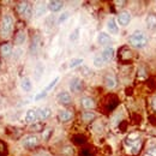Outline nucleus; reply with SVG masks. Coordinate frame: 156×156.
Segmentation results:
<instances>
[{"label":"nucleus","mask_w":156,"mask_h":156,"mask_svg":"<svg viewBox=\"0 0 156 156\" xmlns=\"http://www.w3.org/2000/svg\"><path fill=\"white\" fill-rule=\"evenodd\" d=\"M130 44L135 48H144L148 44V37L142 30H135L130 36Z\"/></svg>","instance_id":"1"},{"label":"nucleus","mask_w":156,"mask_h":156,"mask_svg":"<svg viewBox=\"0 0 156 156\" xmlns=\"http://www.w3.org/2000/svg\"><path fill=\"white\" fill-rule=\"evenodd\" d=\"M13 22L15 20H13L12 16H10V15L4 16V18L1 20V25H0V35L2 37H7L11 34V31L13 29Z\"/></svg>","instance_id":"2"},{"label":"nucleus","mask_w":156,"mask_h":156,"mask_svg":"<svg viewBox=\"0 0 156 156\" xmlns=\"http://www.w3.org/2000/svg\"><path fill=\"white\" fill-rule=\"evenodd\" d=\"M126 144L129 145V149L132 154H137L138 150L140 149V145H142V142L138 139V135H132L127 138L126 140Z\"/></svg>","instance_id":"3"},{"label":"nucleus","mask_w":156,"mask_h":156,"mask_svg":"<svg viewBox=\"0 0 156 156\" xmlns=\"http://www.w3.org/2000/svg\"><path fill=\"white\" fill-rule=\"evenodd\" d=\"M37 144H39V138H37V136H35V135L25 136L23 138V140H22V145H23L24 148H28V149L34 148V147H36Z\"/></svg>","instance_id":"4"},{"label":"nucleus","mask_w":156,"mask_h":156,"mask_svg":"<svg viewBox=\"0 0 156 156\" xmlns=\"http://www.w3.org/2000/svg\"><path fill=\"white\" fill-rule=\"evenodd\" d=\"M17 10H18L20 15H22L23 17H27V18H29L31 16V13H33V9H31L30 4L27 2V1L20 2V5H18V7H17Z\"/></svg>","instance_id":"5"},{"label":"nucleus","mask_w":156,"mask_h":156,"mask_svg":"<svg viewBox=\"0 0 156 156\" xmlns=\"http://www.w3.org/2000/svg\"><path fill=\"white\" fill-rule=\"evenodd\" d=\"M106 27H107V30L111 35H118L119 34V24H118V20L113 17H111L109 20H107L106 23Z\"/></svg>","instance_id":"6"},{"label":"nucleus","mask_w":156,"mask_h":156,"mask_svg":"<svg viewBox=\"0 0 156 156\" xmlns=\"http://www.w3.org/2000/svg\"><path fill=\"white\" fill-rule=\"evenodd\" d=\"M70 91L71 93H79L83 88V82L79 77H73L70 80Z\"/></svg>","instance_id":"7"},{"label":"nucleus","mask_w":156,"mask_h":156,"mask_svg":"<svg viewBox=\"0 0 156 156\" xmlns=\"http://www.w3.org/2000/svg\"><path fill=\"white\" fill-rule=\"evenodd\" d=\"M131 22V13L129 11H122L118 16V24L121 27H127Z\"/></svg>","instance_id":"8"},{"label":"nucleus","mask_w":156,"mask_h":156,"mask_svg":"<svg viewBox=\"0 0 156 156\" xmlns=\"http://www.w3.org/2000/svg\"><path fill=\"white\" fill-rule=\"evenodd\" d=\"M98 44H101V46H107V44H109L111 42H112V37H111V35L109 34H107V33H105V31H101V33H98Z\"/></svg>","instance_id":"9"},{"label":"nucleus","mask_w":156,"mask_h":156,"mask_svg":"<svg viewBox=\"0 0 156 156\" xmlns=\"http://www.w3.org/2000/svg\"><path fill=\"white\" fill-rule=\"evenodd\" d=\"M57 100H58V102L60 105H70L71 101H72V98H71L70 93H67V91H61V93L58 94Z\"/></svg>","instance_id":"10"},{"label":"nucleus","mask_w":156,"mask_h":156,"mask_svg":"<svg viewBox=\"0 0 156 156\" xmlns=\"http://www.w3.org/2000/svg\"><path fill=\"white\" fill-rule=\"evenodd\" d=\"M64 7V2L62 1H58V0H52L47 4V9L51 12H59L61 9Z\"/></svg>","instance_id":"11"},{"label":"nucleus","mask_w":156,"mask_h":156,"mask_svg":"<svg viewBox=\"0 0 156 156\" xmlns=\"http://www.w3.org/2000/svg\"><path fill=\"white\" fill-rule=\"evenodd\" d=\"M100 55L103 58V60H105L106 64H107V62H109V61L113 59V57H114V48H113V47H106V48L102 51V53H101Z\"/></svg>","instance_id":"12"},{"label":"nucleus","mask_w":156,"mask_h":156,"mask_svg":"<svg viewBox=\"0 0 156 156\" xmlns=\"http://www.w3.org/2000/svg\"><path fill=\"white\" fill-rule=\"evenodd\" d=\"M20 88H22V90L25 91V93L31 91V89H33V80H31V78L30 77L22 78V80H20Z\"/></svg>","instance_id":"13"},{"label":"nucleus","mask_w":156,"mask_h":156,"mask_svg":"<svg viewBox=\"0 0 156 156\" xmlns=\"http://www.w3.org/2000/svg\"><path fill=\"white\" fill-rule=\"evenodd\" d=\"M37 119H39V117H37V111H35V109H28V111H27L25 117H24V120H25L27 122L33 124V122H35Z\"/></svg>","instance_id":"14"},{"label":"nucleus","mask_w":156,"mask_h":156,"mask_svg":"<svg viewBox=\"0 0 156 156\" xmlns=\"http://www.w3.org/2000/svg\"><path fill=\"white\" fill-rule=\"evenodd\" d=\"M145 25L148 29L150 30H155L156 29V16L155 15H148L145 18Z\"/></svg>","instance_id":"15"},{"label":"nucleus","mask_w":156,"mask_h":156,"mask_svg":"<svg viewBox=\"0 0 156 156\" xmlns=\"http://www.w3.org/2000/svg\"><path fill=\"white\" fill-rule=\"evenodd\" d=\"M43 72H44V65H43V62H37L36 64V66H35V69H34V75H35V79L36 80H39L40 78L43 76Z\"/></svg>","instance_id":"16"},{"label":"nucleus","mask_w":156,"mask_h":156,"mask_svg":"<svg viewBox=\"0 0 156 156\" xmlns=\"http://www.w3.org/2000/svg\"><path fill=\"white\" fill-rule=\"evenodd\" d=\"M0 54H1L2 57H5V58L10 57V55L12 54V46H11L10 43L2 44V46L0 47Z\"/></svg>","instance_id":"17"},{"label":"nucleus","mask_w":156,"mask_h":156,"mask_svg":"<svg viewBox=\"0 0 156 156\" xmlns=\"http://www.w3.org/2000/svg\"><path fill=\"white\" fill-rule=\"evenodd\" d=\"M51 113H52V111H51V108H48V107H42V108L37 109V117H39V119H41V120H44V119L49 118Z\"/></svg>","instance_id":"18"},{"label":"nucleus","mask_w":156,"mask_h":156,"mask_svg":"<svg viewBox=\"0 0 156 156\" xmlns=\"http://www.w3.org/2000/svg\"><path fill=\"white\" fill-rule=\"evenodd\" d=\"M105 83H106V87H107L108 89H113V88L117 85V80H115V78L113 77L112 75L106 76V78H105Z\"/></svg>","instance_id":"19"},{"label":"nucleus","mask_w":156,"mask_h":156,"mask_svg":"<svg viewBox=\"0 0 156 156\" xmlns=\"http://www.w3.org/2000/svg\"><path fill=\"white\" fill-rule=\"evenodd\" d=\"M58 118H59V120H60V121H69V120L72 118V114H71V112L62 109V111H60V112H59Z\"/></svg>","instance_id":"20"},{"label":"nucleus","mask_w":156,"mask_h":156,"mask_svg":"<svg viewBox=\"0 0 156 156\" xmlns=\"http://www.w3.org/2000/svg\"><path fill=\"white\" fill-rule=\"evenodd\" d=\"M93 65L96 69H102L106 65V61L103 60V58L101 55H96V57H94V59H93Z\"/></svg>","instance_id":"21"},{"label":"nucleus","mask_w":156,"mask_h":156,"mask_svg":"<svg viewBox=\"0 0 156 156\" xmlns=\"http://www.w3.org/2000/svg\"><path fill=\"white\" fill-rule=\"evenodd\" d=\"M82 106L87 109H90L95 106V102L91 98H82Z\"/></svg>","instance_id":"22"},{"label":"nucleus","mask_w":156,"mask_h":156,"mask_svg":"<svg viewBox=\"0 0 156 156\" xmlns=\"http://www.w3.org/2000/svg\"><path fill=\"white\" fill-rule=\"evenodd\" d=\"M25 40H27V34H25V31H18V34L16 35V40H15V42H16V44H23L24 42H25Z\"/></svg>","instance_id":"23"},{"label":"nucleus","mask_w":156,"mask_h":156,"mask_svg":"<svg viewBox=\"0 0 156 156\" xmlns=\"http://www.w3.org/2000/svg\"><path fill=\"white\" fill-rule=\"evenodd\" d=\"M79 37H80V29H79V28H76V29H73V30L71 31V34H70V36H69V40H70L71 42H76Z\"/></svg>","instance_id":"24"},{"label":"nucleus","mask_w":156,"mask_h":156,"mask_svg":"<svg viewBox=\"0 0 156 156\" xmlns=\"http://www.w3.org/2000/svg\"><path fill=\"white\" fill-rule=\"evenodd\" d=\"M83 59L82 58H73L70 60V62H69V67L70 69H76L78 66H80L82 64H83Z\"/></svg>","instance_id":"25"},{"label":"nucleus","mask_w":156,"mask_h":156,"mask_svg":"<svg viewBox=\"0 0 156 156\" xmlns=\"http://www.w3.org/2000/svg\"><path fill=\"white\" fill-rule=\"evenodd\" d=\"M69 18H70V12H69V11L62 12V13L58 17V24H62V23H65Z\"/></svg>","instance_id":"26"},{"label":"nucleus","mask_w":156,"mask_h":156,"mask_svg":"<svg viewBox=\"0 0 156 156\" xmlns=\"http://www.w3.org/2000/svg\"><path fill=\"white\" fill-rule=\"evenodd\" d=\"M58 82H59V76H57V77L54 78V79H52V80L49 82V84H48V85H47V87H46V88H44L43 90L48 93L49 90H52V89H53V88H54V87L57 85V83H58Z\"/></svg>","instance_id":"27"},{"label":"nucleus","mask_w":156,"mask_h":156,"mask_svg":"<svg viewBox=\"0 0 156 156\" xmlns=\"http://www.w3.org/2000/svg\"><path fill=\"white\" fill-rule=\"evenodd\" d=\"M44 12H46V6H37L35 15H36V17L39 18V17H42V16L44 15Z\"/></svg>","instance_id":"28"},{"label":"nucleus","mask_w":156,"mask_h":156,"mask_svg":"<svg viewBox=\"0 0 156 156\" xmlns=\"http://www.w3.org/2000/svg\"><path fill=\"white\" fill-rule=\"evenodd\" d=\"M94 113H91V112H85L84 114H83V119L85 120V121H90V120H93L94 119Z\"/></svg>","instance_id":"29"},{"label":"nucleus","mask_w":156,"mask_h":156,"mask_svg":"<svg viewBox=\"0 0 156 156\" xmlns=\"http://www.w3.org/2000/svg\"><path fill=\"white\" fill-rule=\"evenodd\" d=\"M47 94H48L47 91H44V90H42L41 93H39V94H37V95L35 96V100H36V101H39V100H42V98H46V96H47Z\"/></svg>","instance_id":"30"},{"label":"nucleus","mask_w":156,"mask_h":156,"mask_svg":"<svg viewBox=\"0 0 156 156\" xmlns=\"http://www.w3.org/2000/svg\"><path fill=\"white\" fill-rule=\"evenodd\" d=\"M22 53H23V51H22L20 48L16 49V51H15V53H13V54H15V55H13V59H15V60H18L20 57L22 55Z\"/></svg>","instance_id":"31"},{"label":"nucleus","mask_w":156,"mask_h":156,"mask_svg":"<svg viewBox=\"0 0 156 156\" xmlns=\"http://www.w3.org/2000/svg\"><path fill=\"white\" fill-rule=\"evenodd\" d=\"M145 156H156V147H154V148H150V149L147 151Z\"/></svg>","instance_id":"32"},{"label":"nucleus","mask_w":156,"mask_h":156,"mask_svg":"<svg viewBox=\"0 0 156 156\" xmlns=\"http://www.w3.org/2000/svg\"><path fill=\"white\" fill-rule=\"evenodd\" d=\"M49 133H51V130H46V131H44V133H43V138H44V139H47L48 136H49Z\"/></svg>","instance_id":"33"},{"label":"nucleus","mask_w":156,"mask_h":156,"mask_svg":"<svg viewBox=\"0 0 156 156\" xmlns=\"http://www.w3.org/2000/svg\"><path fill=\"white\" fill-rule=\"evenodd\" d=\"M153 107L155 108V111H156V96L153 98Z\"/></svg>","instance_id":"34"},{"label":"nucleus","mask_w":156,"mask_h":156,"mask_svg":"<svg viewBox=\"0 0 156 156\" xmlns=\"http://www.w3.org/2000/svg\"><path fill=\"white\" fill-rule=\"evenodd\" d=\"M34 156H48V154H46V153H39V154H36V155Z\"/></svg>","instance_id":"35"}]
</instances>
